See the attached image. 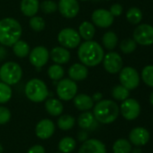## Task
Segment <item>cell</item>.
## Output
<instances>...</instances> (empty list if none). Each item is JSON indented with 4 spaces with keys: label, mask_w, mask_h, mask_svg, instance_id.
<instances>
[{
    "label": "cell",
    "mask_w": 153,
    "mask_h": 153,
    "mask_svg": "<svg viewBox=\"0 0 153 153\" xmlns=\"http://www.w3.org/2000/svg\"><path fill=\"white\" fill-rule=\"evenodd\" d=\"M105 51L102 46L95 40H85L78 48V57L87 67H94L102 63Z\"/></svg>",
    "instance_id": "obj_1"
},
{
    "label": "cell",
    "mask_w": 153,
    "mask_h": 153,
    "mask_svg": "<svg viewBox=\"0 0 153 153\" xmlns=\"http://www.w3.org/2000/svg\"><path fill=\"white\" fill-rule=\"evenodd\" d=\"M22 34V26L16 19L5 17L0 20V45L12 47L20 39Z\"/></svg>",
    "instance_id": "obj_2"
},
{
    "label": "cell",
    "mask_w": 153,
    "mask_h": 153,
    "mask_svg": "<svg viewBox=\"0 0 153 153\" xmlns=\"http://www.w3.org/2000/svg\"><path fill=\"white\" fill-rule=\"evenodd\" d=\"M93 114L98 123L109 125L114 123L118 118L120 108L114 100H102L94 105Z\"/></svg>",
    "instance_id": "obj_3"
},
{
    "label": "cell",
    "mask_w": 153,
    "mask_h": 153,
    "mask_svg": "<svg viewBox=\"0 0 153 153\" xmlns=\"http://www.w3.org/2000/svg\"><path fill=\"white\" fill-rule=\"evenodd\" d=\"M24 94L30 101L41 103L47 100L49 96V90L42 80L32 78L26 82L24 86Z\"/></svg>",
    "instance_id": "obj_4"
},
{
    "label": "cell",
    "mask_w": 153,
    "mask_h": 153,
    "mask_svg": "<svg viewBox=\"0 0 153 153\" xmlns=\"http://www.w3.org/2000/svg\"><path fill=\"white\" fill-rule=\"evenodd\" d=\"M23 77V69L21 65L14 61H8L0 67L1 82L12 86L17 84Z\"/></svg>",
    "instance_id": "obj_5"
},
{
    "label": "cell",
    "mask_w": 153,
    "mask_h": 153,
    "mask_svg": "<svg viewBox=\"0 0 153 153\" xmlns=\"http://www.w3.org/2000/svg\"><path fill=\"white\" fill-rule=\"evenodd\" d=\"M56 93L59 100L63 101H69L78 94V84L69 78H62L58 82L56 87Z\"/></svg>",
    "instance_id": "obj_6"
},
{
    "label": "cell",
    "mask_w": 153,
    "mask_h": 153,
    "mask_svg": "<svg viewBox=\"0 0 153 153\" xmlns=\"http://www.w3.org/2000/svg\"><path fill=\"white\" fill-rule=\"evenodd\" d=\"M58 41L61 47L72 49L80 45L81 37L77 30L73 28H64L58 34Z\"/></svg>",
    "instance_id": "obj_7"
},
{
    "label": "cell",
    "mask_w": 153,
    "mask_h": 153,
    "mask_svg": "<svg viewBox=\"0 0 153 153\" xmlns=\"http://www.w3.org/2000/svg\"><path fill=\"white\" fill-rule=\"evenodd\" d=\"M119 80L121 85L129 91H133L139 86L141 76L135 68L132 66H126L123 67L119 72Z\"/></svg>",
    "instance_id": "obj_8"
},
{
    "label": "cell",
    "mask_w": 153,
    "mask_h": 153,
    "mask_svg": "<svg viewBox=\"0 0 153 153\" xmlns=\"http://www.w3.org/2000/svg\"><path fill=\"white\" fill-rule=\"evenodd\" d=\"M133 36L135 42L139 45H153V26L148 23H142L134 29Z\"/></svg>",
    "instance_id": "obj_9"
},
{
    "label": "cell",
    "mask_w": 153,
    "mask_h": 153,
    "mask_svg": "<svg viewBox=\"0 0 153 153\" xmlns=\"http://www.w3.org/2000/svg\"><path fill=\"white\" fill-rule=\"evenodd\" d=\"M119 108L121 115L128 121H133L141 115V105L134 99H126L125 100L122 101V104Z\"/></svg>",
    "instance_id": "obj_10"
},
{
    "label": "cell",
    "mask_w": 153,
    "mask_h": 153,
    "mask_svg": "<svg viewBox=\"0 0 153 153\" xmlns=\"http://www.w3.org/2000/svg\"><path fill=\"white\" fill-rule=\"evenodd\" d=\"M102 62L105 70L111 74H118L124 66V61L122 56L117 52L114 51L106 54Z\"/></svg>",
    "instance_id": "obj_11"
},
{
    "label": "cell",
    "mask_w": 153,
    "mask_h": 153,
    "mask_svg": "<svg viewBox=\"0 0 153 153\" xmlns=\"http://www.w3.org/2000/svg\"><path fill=\"white\" fill-rule=\"evenodd\" d=\"M29 61L35 68L43 67L50 59V51L43 46L33 48L29 54Z\"/></svg>",
    "instance_id": "obj_12"
},
{
    "label": "cell",
    "mask_w": 153,
    "mask_h": 153,
    "mask_svg": "<svg viewBox=\"0 0 153 153\" xmlns=\"http://www.w3.org/2000/svg\"><path fill=\"white\" fill-rule=\"evenodd\" d=\"M56 131V126L51 119H41L35 126V135L41 140L50 139Z\"/></svg>",
    "instance_id": "obj_13"
},
{
    "label": "cell",
    "mask_w": 153,
    "mask_h": 153,
    "mask_svg": "<svg viewBox=\"0 0 153 153\" xmlns=\"http://www.w3.org/2000/svg\"><path fill=\"white\" fill-rule=\"evenodd\" d=\"M92 23L99 28H109L115 21V17L106 9H96L91 15Z\"/></svg>",
    "instance_id": "obj_14"
},
{
    "label": "cell",
    "mask_w": 153,
    "mask_h": 153,
    "mask_svg": "<svg viewBox=\"0 0 153 153\" xmlns=\"http://www.w3.org/2000/svg\"><path fill=\"white\" fill-rule=\"evenodd\" d=\"M58 10L64 18L72 19L78 14L80 6L78 0H60Z\"/></svg>",
    "instance_id": "obj_15"
},
{
    "label": "cell",
    "mask_w": 153,
    "mask_h": 153,
    "mask_svg": "<svg viewBox=\"0 0 153 153\" xmlns=\"http://www.w3.org/2000/svg\"><path fill=\"white\" fill-rule=\"evenodd\" d=\"M151 139L150 132L144 127H135L132 129L129 134V142L132 145L136 147H142L146 145Z\"/></svg>",
    "instance_id": "obj_16"
},
{
    "label": "cell",
    "mask_w": 153,
    "mask_h": 153,
    "mask_svg": "<svg viewBox=\"0 0 153 153\" xmlns=\"http://www.w3.org/2000/svg\"><path fill=\"white\" fill-rule=\"evenodd\" d=\"M78 153H106V147L100 140L91 138L82 143Z\"/></svg>",
    "instance_id": "obj_17"
},
{
    "label": "cell",
    "mask_w": 153,
    "mask_h": 153,
    "mask_svg": "<svg viewBox=\"0 0 153 153\" xmlns=\"http://www.w3.org/2000/svg\"><path fill=\"white\" fill-rule=\"evenodd\" d=\"M50 57L54 62V64L65 65L69 62L71 55L68 48L61 46H58V47H54L50 50Z\"/></svg>",
    "instance_id": "obj_18"
},
{
    "label": "cell",
    "mask_w": 153,
    "mask_h": 153,
    "mask_svg": "<svg viewBox=\"0 0 153 153\" xmlns=\"http://www.w3.org/2000/svg\"><path fill=\"white\" fill-rule=\"evenodd\" d=\"M77 123L82 130H86V131L94 130L97 127L98 125V122L95 118L93 112L90 111L82 112L78 116L77 119Z\"/></svg>",
    "instance_id": "obj_19"
},
{
    "label": "cell",
    "mask_w": 153,
    "mask_h": 153,
    "mask_svg": "<svg viewBox=\"0 0 153 153\" xmlns=\"http://www.w3.org/2000/svg\"><path fill=\"white\" fill-rule=\"evenodd\" d=\"M72 100H73V104L75 108L81 112L90 111L95 105V102L92 100V97L85 93L77 94Z\"/></svg>",
    "instance_id": "obj_20"
},
{
    "label": "cell",
    "mask_w": 153,
    "mask_h": 153,
    "mask_svg": "<svg viewBox=\"0 0 153 153\" xmlns=\"http://www.w3.org/2000/svg\"><path fill=\"white\" fill-rule=\"evenodd\" d=\"M68 74L69 78L72 81L81 82L87 79L88 75V68L81 63H76L69 68Z\"/></svg>",
    "instance_id": "obj_21"
},
{
    "label": "cell",
    "mask_w": 153,
    "mask_h": 153,
    "mask_svg": "<svg viewBox=\"0 0 153 153\" xmlns=\"http://www.w3.org/2000/svg\"><path fill=\"white\" fill-rule=\"evenodd\" d=\"M45 109L47 113L51 117H60L62 115L64 110V106L60 100L56 98L47 99L45 100Z\"/></svg>",
    "instance_id": "obj_22"
},
{
    "label": "cell",
    "mask_w": 153,
    "mask_h": 153,
    "mask_svg": "<svg viewBox=\"0 0 153 153\" xmlns=\"http://www.w3.org/2000/svg\"><path fill=\"white\" fill-rule=\"evenodd\" d=\"M20 10L26 17H32L37 14L40 10L39 0H22L20 3Z\"/></svg>",
    "instance_id": "obj_23"
},
{
    "label": "cell",
    "mask_w": 153,
    "mask_h": 153,
    "mask_svg": "<svg viewBox=\"0 0 153 153\" xmlns=\"http://www.w3.org/2000/svg\"><path fill=\"white\" fill-rule=\"evenodd\" d=\"M78 31L81 39L85 40H91L96 34V28L91 22L84 21L82 23H80Z\"/></svg>",
    "instance_id": "obj_24"
},
{
    "label": "cell",
    "mask_w": 153,
    "mask_h": 153,
    "mask_svg": "<svg viewBox=\"0 0 153 153\" xmlns=\"http://www.w3.org/2000/svg\"><path fill=\"white\" fill-rule=\"evenodd\" d=\"M13 53L18 57V58H24L27 57L30 54L31 48L29 44L22 39L17 40L13 46H12Z\"/></svg>",
    "instance_id": "obj_25"
},
{
    "label": "cell",
    "mask_w": 153,
    "mask_h": 153,
    "mask_svg": "<svg viewBox=\"0 0 153 153\" xmlns=\"http://www.w3.org/2000/svg\"><path fill=\"white\" fill-rule=\"evenodd\" d=\"M77 147V142L70 136L61 138L58 143V150L61 153H71Z\"/></svg>",
    "instance_id": "obj_26"
},
{
    "label": "cell",
    "mask_w": 153,
    "mask_h": 153,
    "mask_svg": "<svg viewBox=\"0 0 153 153\" xmlns=\"http://www.w3.org/2000/svg\"><path fill=\"white\" fill-rule=\"evenodd\" d=\"M76 124V119L71 115H60L57 120V126L62 131L71 130Z\"/></svg>",
    "instance_id": "obj_27"
},
{
    "label": "cell",
    "mask_w": 153,
    "mask_h": 153,
    "mask_svg": "<svg viewBox=\"0 0 153 153\" xmlns=\"http://www.w3.org/2000/svg\"><path fill=\"white\" fill-rule=\"evenodd\" d=\"M112 149L114 153H131L133 151L132 143L129 142V140L124 138L116 140L114 143Z\"/></svg>",
    "instance_id": "obj_28"
},
{
    "label": "cell",
    "mask_w": 153,
    "mask_h": 153,
    "mask_svg": "<svg viewBox=\"0 0 153 153\" xmlns=\"http://www.w3.org/2000/svg\"><path fill=\"white\" fill-rule=\"evenodd\" d=\"M102 43L106 49L113 50L118 44V37L114 31H106L102 37Z\"/></svg>",
    "instance_id": "obj_29"
},
{
    "label": "cell",
    "mask_w": 153,
    "mask_h": 153,
    "mask_svg": "<svg viewBox=\"0 0 153 153\" xmlns=\"http://www.w3.org/2000/svg\"><path fill=\"white\" fill-rule=\"evenodd\" d=\"M47 74H48V76L50 80L55 81V82H59L60 80H61L64 77L65 70L61 65L54 64V65H51L50 66H49Z\"/></svg>",
    "instance_id": "obj_30"
},
{
    "label": "cell",
    "mask_w": 153,
    "mask_h": 153,
    "mask_svg": "<svg viewBox=\"0 0 153 153\" xmlns=\"http://www.w3.org/2000/svg\"><path fill=\"white\" fill-rule=\"evenodd\" d=\"M126 19L132 24H139L142 20V12L140 8L133 6L126 13Z\"/></svg>",
    "instance_id": "obj_31"
},
{
    "label": "cell",
    "mask_w": 153,
    "mask_h": 153,
    "mask_svg": "<svg viewBox=\"0 0 153 153\" xmlns=\"http://www.w3.org/2000/svg\"><path fill=\"white\" fill-rule=\"evenodd\" d=\"M129 96H130V91L121 84L115 86L112 90V97L115 100L124 101L126 99H128Z\"/></svg>",
    "instance_id": "obj_32"
},
{
    "label": "cell",
    "mask_w": 153,
    "mask_h": 153,
    "mask_svg": "<svg viewBox=\"0 0 153 153\" xmlns=\"http://www.w3.org/2000/svg\"><path fill=\"white\" fill-rule=\"evenodd\" d=\"M13 96V90L10 85L0 82V104L7 103Z\"/></svg>",
    "instance_id": "obj_33"
},
{
    "label": "cell",
    "mask_w": 153,
    "mask_h": 153,
    "mask_svg": "<svg viewBox=\"0 0 153 153\" xmlns=\"http://www.w3.org/2000/svg\"><path fill=\"white\" fill-rule=\"evenodd\" d=\"M45 21L41 16H38V15H34L32 17L30 18L29 21V26L31 27V29L36 32H40L41 30H44L45 28Z\"/></svg>",
    "instance_id": "obj_34"
},
{
    "label": "cell",
    "mask_w": 153,
    "mask_h": 153,
    "mask_svg": "<svg viewBox=\"0 0 153 153\" xmlns=\"http://www.w3.org/2000/svg\"><path fill=\"white\" fill-rule=\"evenodd\" d=\"M137 48V43L133 39H125L120 43V49L124 54H131L134 52Z\"/></svg>",
    "instance_id": "obj_35"
},
{
    "label": "cell",
    "mask_w": 153,
    "mask_h": 153,
    "mask_svg": "<svg viewBox=\"0 0 153 153\" xmlns=\"http://www.w3.org/2000/svg\"><path fill=\"white\" fill-rule=\"evenodd\" d=\"M142 79L147 86L153 88V65H146L142 69Z\"/></svg>",
    "instance_id": "obj_36"
},
{
    "label": "cell",
    "mask_w": 153,
    "mask_h": 153,
    "mask_svg": "<svg viewBox=\"0 0 153 153\" xmlns=\"http://www.w3.org/2000/svg\"><path fill=\"white\" fill-rule=\"evenodd\" d=\"M40 9L45 14H50L58 10V4L52 0H44L40 3Z\"/></svg>",
    "instance_id": "obj_37"
},
{
    "label": "cell",
    "mask_w": 153,
    "mask_h": 153,
    "mask_svg": "<svg viewBox=\"0 0 153 153\" xmlns=\"http://www.w3.org/2000/svg\"><path fill=\"white\" fill-rule=\"evenodd\" d=\"M12 117L11 111L8 108L0 105V126L6 125Z\"/></svg>",
    "instance_id": "obj_38"
},
{
    "label": "cell",
    "mask_w": 153,
    "mask_h": 153,
    "mask_svg": "<svg viewBox=\"0 0 153 153\" xmlns=\"http://www.w3.org/2000/svg\"><path fill=\"white\" fill-rule=\"evenodd\" d=\"M123 11H124V9H123L122 4H117V3L112 4L111 7H110V10H109V12L112 13V15H113L114 17H118V16H120V15L123 13Z\"/></svg>",
    "instance_id": "obj_39"
},
{
    "label": "cell",
    "mask_w": 153,
    "mask_h": 153,
    "mask_svg": "<svg viewBox=\"0 0 153 153\" xmlns=\"http://www.w3.org/2000/svg\"><path fill=\"white\" fill-rule=\"evenodd\" d=\"M26 153H46L45 148L41 144H34L30 147Z\"/></svg>",
    "instance_id": "obj_40"
},
{
    "label": "cell",
    "mask_w": 153,
    "mask_h": 153,
    "mask_svg": "<svg viewBox=\"0 0 153 153\" xmlns=\"http://www.w3.org/2000/svg\"><path fill=\"white\" fill-rule=\"evenodd\" d=\"M88 139V134H87V131L86 130H81L80 132H78V140L81 143L87 141Z\"/></svg>",
    "instance_id": "obj_41"
},
{
    "label": "cell",
    "mask_w": 153,
    "mask_h": 153,
    "mask_svg": "<svg viewBox=\"0 0 153 153\" xmlns=\"http://www.w3.org/2000/svg\"><path fill=\"white\" fill-rule=\"evenodd\" d=\"M91 97H92V100H94V102H98L103 100V94L101 92H95Z\"/></svg>",
    "instance_id": "obj_42"
},
{
    "label": "cell",
    "mask_w": 153,
    "mask_h": 153,
    "mask_svg": "<svg viewBox=\"0 0 153 153\" xmlns=\"http://www.w3.org/2000/svg\"><path fill=\"white\" fill-rule=\"evenodd\" d=\"M150 103L151 104V106L153 107V91H152V92L151 93V95H150Z\"/></svg>",
    "instance_id": "obj_43"
},
{
    "label": "cell",
    "mask_w": 153,
    "mask_h": 153,
    "mask_svg": "<svg viewBox=\"0 0 153 153\" xmlns=\"http://www.w3.org/2000/svg\"><path fill=\"white\" fill-rule=\"evenodd\" d=\"M4 152V147H3V145L0 143V153H3Z\"/></svg>",
    "instance_id": "obj_44"
},
{
    "label": "cell",
    "mask_w": 153,
    "mask_h": 153,
    "mask_svg": "<svg viewBox=\"0 0 153 153\" xmlns=\"http://www.w3.org/2000/svg\"><path fill=\"white\" fill-rule=\"evenodd\" d=\"M133 152V151H132ZM133 153H142V152L140 151V150H138V149H136V150H134L133 152Z\"/></svg>",
    "instance_id": "obj_45"
},
{
    "label": "cell",
    "mask_w": 153,
    "mask_h": 153,
    "mask_svg": "<svg viewBox=\"0 0 153 153\" xmlns=\"http://www.w3.org/2000/svg\"><path fill=\"white\" fill-rule=\"evenodd\" d=\"M78 1H82V2H85V1H89V0H78Z\"/></svg>",
    "instance_id": "obj_46"
},
{
    "label": "cell",
    "mask_w": 153,
    "mask_h": 153,
    "mask_svg": "<svg viewBox=\"0 0 153 153\" xmlns=\"http://www.w3.org/2000/svg\"><path fill=\"white\" fill-rule=\"evenodd\" d=\"M105 1H110V0H105Z\"/></svg>",
    "instance_id": "obj_47"
},
{
    "label": "cell",
    "mask_w": 153,
    "mask_h": 153,
    "mask_svg": "<svg viewBox=\"0 0 153 153\" xmlns=\"http://www.w3.org/2000/svg\"><path fill=\"white\" fill-rule=\"evenodd\" d=\"M56 153H61V152H56Z\"/></svg>",
    "instance_id": "obj_48"
},
{
    "label": "cell",
    "mask_w": 153,
    "mask_h": 153,
    "mask_svg": "<svg viewBox=\"0 0 153 153\" xmlns=\"http://www.w3.org/2000/svg\"><path fill=\"white\" fill-rule=\"evenodd\" d=\"M152 118H153V117H152Z\"/></svg>",
    "instance_id": "obj_49"
}]
</instances>
